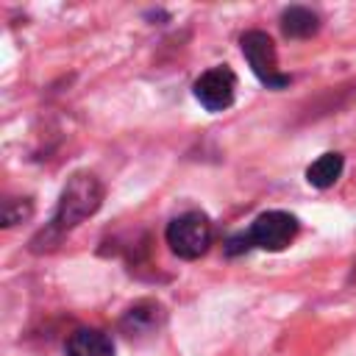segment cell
<instances>
[{"label":"cell","mask_w":356,"mask_h":356,"mask_svg":"<svg viewBox=\"0 0 356 356\" xmlns=\"http://www.w3.org/2000/svg\"><path fill=\"white\" fill-rule=\"evenodd\" d=\"M161 323H164V309L153 300H142L125 312L120 325L128 337H145V334H153Z\"/></svg>","instance_id":"obj_7"},{"label":"cell","mask_w":356,"mask_h":356,"mask_svg":"<svg viewBox=\"0 0 356 356\" xmlns=\"http://www.w3.org/2000/svg\"><path fill=\"white\" fill-rule=\"evenodd\" d=\"M164 239L178 259H200L211 245V222L200 211H184L175 220H170Z\"/></svg>","instance_id":"obj_3"},{"label":"cell","mask_w":356,"mask_h":356,"mask_svg":"<svg viewBox=\"0 0 356 356\" xmlns=\"http://www.w3.org/2000/svg\"><path fill=\"white\" fill-rule=\"evenodd\" d=\"M295 234H298V220H295L289 211L273 209V211L259 214V217L253 220V225H250L245 234L231 236L228 245H225V250H228L231 256L245 253V250H250V248L278 253V250H284V248L295 239Z\"/></svg>","instance_id":"obj_2"},{"label":"cell","mask_w":356,"mask_h":356,"mask_svg":"<svg viewBox=\"0 0 356 356\" xmlns=\"http://www.w3.org/2000/svg\"><path fill=\"white\" fill-rule=\"evenodd\" d=\"M64 356H114V342L100 328H78L67 339Z\"/></svg>","instance_id":"obj_6"},{"label":"cell","mask_w":356,"mask_h":356,"mask_svg":"<svg viewBox=\"0 0 356 356\" xmlns=\"http://www.w3.org/2000/svg\"><path fill=\"white\" fill-rule=\"evenodd\" d=\"M100 203H103V184L97 181V175L75 172L58 195V206H56L50 225L33 239V250H42V242L56 245L67 231H72L78 222L92 217L100 209Z\"/></svg>","instance_id":"obj_1"},{"label":"cell","mask_w":356,"mask_h":356,"mask_svg":"<svg viewBox=\"0 0 356 356\" xmlns=\"http://www.w3.org/2000/svg\"><path fill=\"white\" fill-rule=\"evenodd\" d=\"M317 28H320V17L306 6H289L281 11V31L289 39H309L317 33Z\"/></svg>","instance_id":"obj_8"},{"label":"cell","mask_w":356,"mask_h":356,"mask_svg":"<svg viewBox=\"0 0 356 356\" xmlns=\"http://www.w3.org/2000/svg\"><path fill=\"white\" fill-rule=\"evenodd\" d=\"M342 170H345V159L339 153H323L306 167V181L314 189H328L339 181Z\"/></svg>","instance_id":"obj_9"},{"label":"cell","mask_w":356,"mask_h":356,"mask_svg":"<svg viewBox=\"0 0 356 356\" xmlns=\"http://www.w3.org/2000/svg\"><path fill=\"white\" fill-rule=\"evenodd\" d=\"M239 47H242V56L248 58L253 75L267 89H284V86H289V75H284L278 70L275 44H273V39L264 31H248V33H242Z\"/></svg>","instance_id":"obj_4"},{"label":"cell","mask_w":356,"mask_h":356,"mask_svg":"<svg viewBox=\"0 0 356 356\" xmlns=\"http://www.w3.org/2000/svg\"><path fill=\"white\" fill-rule=\"evenodd\" d=\"M192 92H195V100L206 111H225V108H231V103L236 97V75L225 64H217V67L200 72Z\"/></svg>","instance_id":"obj_5"}]
</instances>
